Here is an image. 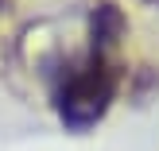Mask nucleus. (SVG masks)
<instances>
[{
  "instance_id": "nucleus-2",
  "label": "nucleus",
  "mask_w": 159,
  "mask_h": 151,
  "mask_svg": "<svg viewBox=\"0 0 159 151\" xmlns=\"http://www.w3.org/2000/svg\"><path fill=\"white\" fill-rule=\"evenodd\" d=\"M124 35V12L116 4H97L89 16V47H93V58H109L113 47L120 43Z\"/></svg>"
},
{
  "instance_id": "nucleus-1",
  "label": "nucleus",
  "mask_w": 159,
  "mask_h": 151,
  "mask_svg": "<svg viewBox=\"0 0 159 151\" xmlns=\"http://www.w3.org/2000/svg\"><path fill=\"white\" fill-rule=\"evenodd\" d=\"M116 82H120V66L113 58H93L89 54V62L82 70H74L58 89V120L74 132L93 128L113 105Z\"/></svg>"
},
{
  "instance_id": "nucleus-3",
  "label": "nucleus",
  "mask_w": 159,
  "mask_h": 151,
  "mask_svg": "<svg viewBox=\"0 0 159 151\" xmlns=\"http://www.w3.org/2000/svg\"><path fill=\"white\" fill-rule=\"evenodd\" d=\"M0 12H4V0H0Z\"/></svg>"
}]
</instances>
